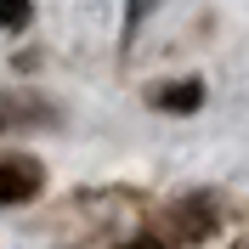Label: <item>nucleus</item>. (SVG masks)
I'll return each mask as SVG.
<instances>
[{"mask_svg": "<svg viewBox=\"0 0 249 249\" xmlns=\"http://www.w3.org/2000/svg\"><path fill=\"white\" fill-rule=\"evenodd\" d=\"M124 249H159V244H153V238H136V244H124Z\"/></svg>", "mask_w": 249, "mask_h": 249, "instance_id": "20e7f679", "label": "nucleus"}, {"mask_svg": "<svg viewBox=\"0 0 249 249\" xmlns=\"http://www.w3.org/2000/svg\"><path fill=\"white\" fill-rule=\"evenodd\" d=\"M29 23V6H0V29H23Z\"/></svg>", "mask_w": 249, "mask_h": 249, "instance_id": "7ed1b4c3", "label": "nucleus"}, {"mask_svg": "<svg viewBox=\"0 0 249 249\" xmlns=\"http://www.w3.org/2000/svg\"><path fill=\"white\" fill-rule=\"evenodd\" d=\"M40 193V170L29 164H0V204H23Z\"/></svg>", "mask_w": 249, "mask_h": 249, "instance_id": "f257e3e1", "label": "nucleus"}, {"mask_svg": "<svg viewBox=\"0 0 249 249\" xmlns=\"http://www.w3.org/2000/svg\"><path fill=\"white\" fill-rule=\"evenodd\" d=\"M153 102H159V108H170V113H193V108L204 102V91L193 85V79H181V85H170V91H159Z\"/></svg>", "mask_w": 249, "mask_h": 249, "instance_id": "f03ea898", "label": "nucleus"}]
</instances>
